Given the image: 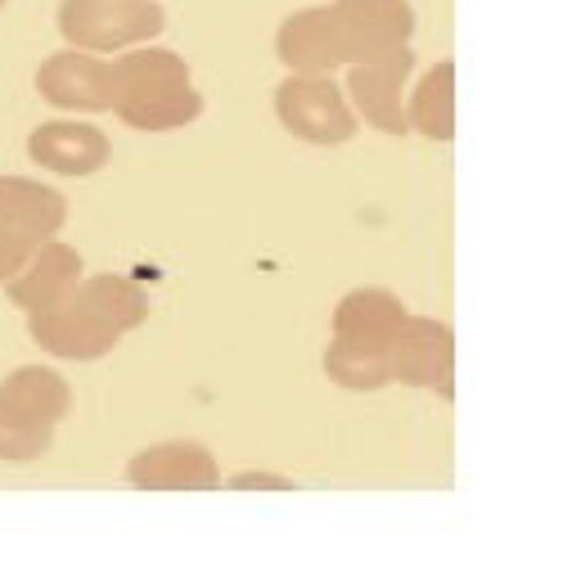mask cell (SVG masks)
I'll return each mask as SVG.
<instances>
[{"mask_svg":"<svg viewBox=\"0 0 563 563\" xmlns=\"http://www.w3.org/2000/svg\"><path fill=\"white\" fill-rule=\"evenodd\" d=\"M0 10H5V0H0Z\"/></svg>","mask_w":563,"mask_h":563,"instance_id":"obj_21","label":"cell"},{"mask_svg":"<svg viewBox=\"0 0 563 563\" xmlns=\"http://www.w3.org/2000/svg\"><path fill=\"white\" fill-rule=\"evenodd\" d=\"M388 369H393V384L429 388V393L451 401L455 397V384H451L455 334H451V324H442L433 316H406L393 347H388Z\"/></svg>","mask_w":563,"mask_h":563,"instance_id":"obj_4","label":"cell"},{"mask_svg":"<svg viewBox=\"0 0 563 563\" xmlns=\"http://www.w3.org/2000/svg\"><path fill=\"white\" fill-rule=\"evenodd\" d=\"M77 302L100 324H109L113 334H131V330H140V324L150 320V294L140 289L131 275H113V271L81 279Z\"/></svg>","mask_w":563,"mask_h":563,"instance_id":"obj_15","label":"cell"},{"mask_svg":"<svg viewBox=\"0 0 563 563\" xmlns=\"http://www.w3.org/2000/svg\"><path fill=\"white\" fill-rule=\"evenodd\" d=\"M415 51L388 55V59H369V64H347V90L356 113L384 135H406V81H410Z\"/></svg>","mask_w":563,"mask_h":563,"instance_id":"obj_7","label":"cell"},{"mask_svg":"<svg viewBox=\"0 0 563 563\" xmlns=\"http://www.w3.org/2000/svg\"><path fill=\"white\" fill-rule=\"evenodd\" d=\"M27 253H32V244H23V240H14L10 230H0V285L27 262Z\"/></svg>","mask_w":563,"mask_h":563,"instance_id":"obj_20","label":"cell"},{"mask_svg":"<svg viewBox=\"0 0 563 563\" xmlns=\"http://www.w3.org/2000/svg\"><path fill=\"white\" fill-rule=\"evenodd\" d=\"M27 334L41 352H51L59 361H100L118 347L122 334H113L109 324H100L77 298L59 302L51 311H32L27 316Z\"/></svg>","mask_w":563,"mask_h":563,"instance_id":"obj_11","label":"cell"},{"mask_svg":"<svg viewBox=\"0 0 563 563\" xmlns=\"http://www.w3.org/2000/svg\"><path fill=\"white\" fill-rule=\"evenodd\" d=\"M275 118L285 122L289 135L307 140V145H320V150L347 145V140L356 135V126H361V118L352 113L339 81L298 77V73L275 90Z\"/></svg>","mask_w":563,"mask_h":563,"instance_id":"obj_3","label":"cell"},{"mask_svg":"<svg viewBox=\"0 0 563 563\" xmlns=\"http://www.w3.org/2000/svg\"><path fill=\"white\" fill-rule=\"evenodd\" d=\"M275 55L298 77H330L334 68H347V41L334 5L289 14L275 32Z\"/></svg>","mask_w":563,"mask_h":563,"instance_id":"obj_6","label":"cell"},{"mask_svg":"<svg viewBox=\"0 0 563 563\" xmlns=\"http://www.w3.org/2000/svg\"><path fill=\"white\" fill-rule=\"evenodd\" d=\"M401 320H406V307H401L397 294H388V289H352L334 311V339L361 343L369 352L388 356Z\"/></svg>","mask_w":563,"mask_h":563,"instance_id":"obj_14","label":"cell"},{"mask_svg":"<svg viewBox=\"0 0 563 563\" xmlns=\"http://www.w3.org/2000/svg\"><path fill=\"white\" fill-rule=\"evenodd\" d=\"M77 285H81V253L59 240H45L5 279V298L32 316V311H51L59 302H73Z\"/></svg>","mask_w":563,"mask_h":563,"instance_id":"obj_9","label":"cell"},{"mask_svg":"<svg viewBox=\"0 0 563 563\" xmlns=\"http://www.w3.org/2000/svg\"><path fill=\"white\" fill-rule=\"evenodd\" d=\"M324 374H330L339 388H352V393H374V388L393 384V369H388L384 352H369V347L343 343V339H334L330 352H324Z\"/></svg>","mask_w":563,"mask_h":563,"instance_id":"obj_18","label":"cell"},{"mask_svg":"<svg viewBox=\"0 0 563 563\" xmlns=\"http://www.w3.org/2000/svg\"><path fill=\"white\" fill-rule=\"evenodd\" d=\"M51 446H55V424L27 419L23 410L0 401V460L5 464H27V460H41Z\"/></svg>","mask_w":563,"mask_h":563,"instance_id":"obj_19","label":"cell"},{"mask_svg":"<svg viewBox=\"0 0 563 563\" xmlns=\"http://www.w3.org/2000/svg\"><path fill=\"white\" fill-rule=\"evenodd\" d=\"M0 401L23 410L27 419H41V424H59V419H68V410H73V388L55 369L23 365V369L0 379Z\"/></svg>","mask_w":563,"mask_h":563,"instance_id":"obj_16","label":"cell"},{"mask_svg":"<svg viewBox=\"0 0 563 563\" xmlns=\"http://www.w3.org/2000/svg\"><path fill=\"white\" fill-rule=\"evenodd\" d=\"M27 154L55 176H96L113 158V145L90 122H45L27 135Z\"/></svg>","mask_w":563,"mask_h":563,"instance_id":"obj_12","label":"cell"},{"mask_svg":"<svg viewBox=\"0 0 563 563\" xmlns=\"http://www.w3.org/2000/svg\"><path fill=\"white\" fill-rule=\"evenodd\" d=\"M167 27L158 0H64L59 32L68 45L90 55H113L122 45L154 41Z\"/></svg>","mask_w":563,"mask_h":563,"instance_id":"obj_2","label":"cell"},{"mask_svg":"<svg viewBox=\"0 0 563 563\" xmlns=\"http://www.w3.org/2000/svg\"><path fill=\"white\" fill-rule=\"evenodd\" d=\"M406 122L419 131L438 140V145H446V140L455 135V64H433L424 73V81L415 86L410 96V109H406Z\"/></svg>","mask_w":563,"mask_h":563,"instance_id":"obj_17","label":"cell"},{"mask_svg":"<svg viewBox=\"0 0 563 563\" xmlns=\"http://www.w3.org/2000/svg\"><path fill=\"white\" fill-rule=\"evenodd\" d=\"M343 41H347V64H369L406 51L415 36V10L410 0H339L334 5Z\"/></svg>","mask_w":563,"mask_h":563,"instance_id":"obj_5","label":"cell"},{"mask_svg":"<svg viewBox=\"0 0 563 563\" xmlns=\"http://www.w3.org/2000/svg\"><path fill=\"white\" fill-rule=\"evenodd\" d=\"M126 478L140 492H217L221 468L203 442H158L131 455Z\"/></svg>","mask_w":563,"mask_h":563,"instance_id":"obj_8","label":"cell"},{"mask_svg":"<svg viewBox=\"0 0 563 563\" xmlns=\"http://www.w3.org/2000/svg\"><path fill=\"white\" fill-rule=\"evenodd\" d=\"M68 221V203L59 190L27 176H0V230H10L23 244L55 240Z\"/></svg>","mask_w":563,"mask_h":563,"instance_id":"obj_13","label":"cell"},{"mask_svg":"<svg viewBox=\"0 0 563 563\" xmlns=\"http://www.w3.org/2000/svg\"><path fill=\"white\" fill-rule=\"evenodd\" d=\"M36 96L68 113H104L113 100V68L86 51L51 55L36 68Z\"/></svg>","mask_w":563,"mask_h":563,"instance_id":"obj_10","label":"cell"},{"mask_svg":"<svg viewBox=\"0 0 563 563\" xmlns=\"http://www.w3.org/2000/svg\"><path fill=\"white\" fill-rule=\"evenodd\" d=\"M113 68L109 109L135 131H180L203 113L195 73L176 51H126Z\"/></svg>","mask_w":563,"mask_h":563,"instance_id":"obj_1","label":"cell"}]
</instances>
